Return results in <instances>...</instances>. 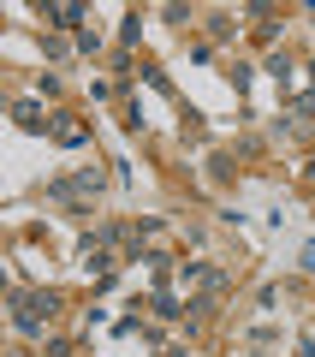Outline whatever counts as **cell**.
Listing matches in <instances>:
<instances>
[{"label": "cell", "mask_w": 315, "mask_h": 357, "mask_svg": "<svg viewBox=\"0 0 315 357\" xmlns=\"http://www.w3.org/2000/svg\"><path fill=\"white\" fill-rule=\"evenodd\" d=\"M42 310L54 316L60 298H54V292H24V298H18V328H24V333H42Z\"/></svg>", "instance_id": "1"}, {"label": "cell", "mask_w": 315, "mask_h": 357, "mask_svg": "<svg viewBox=\"0 0 315 357\" xmlns=\"http://www.w3.org/2000/svg\"><path fill=\"white\" fill-rule=\"evenodd\" d=\"M48 24H60V30L84 24V6H72V0H54V6H48Z\"/></svg>", "instance_id": "2"}, {"label": "cell", "mask_w": 315, "mask_h": 357, "mask_svg": "<svg viewBox=\"0 0 315 357\" xmlns=\"http://www.w3.org/2000/svg\"><path fill=\"white\" fill-rule=\"evenodd\" d=\"M54 137H60L66 149H77V143L89 137V126H77V119H60V126H54Z\"/></svg>", "instance_id": "3"}, {"label": "cell", "mask_w": 315, "mask_h": 357, "mask_svg": "<svg viewBox=\"0 0 315 357\" xmlns=\"http://www.w3.org/2000/svg\"><path fill=\"white\" fill-rule=\"evenodd\" d=\"M13 119H18V126H24V131H42V126H48L36 102H18V107H13Z\"/></svg>", "instance_id": "4"}, {"label": "cell", "mask_w": 315, "mask_h": 357, "mask_svg": "<svg viewBox=\"0 0 315 357\" xmlns=\"http://www.w3.org/2000/svg\"><path fill=\"white\" fill-rule=\"evenodd\" d=\"M155 310H161V316H167V321H178V316H185V310H178V298H167V292H161V298H155Z\"/></svg>", "instance_id": "5"}, {"label": "cell", "mask_w": 315, "mask_h": 357, "mask_svg": "<svg viewBox=\"0 0 315 357\" xmlns=\"http://www.w3.org/2000/svg\"><path fill=\"white\" fill-rule=\"evenodd\" d=\"M298 119H315V96H298Z\"/></svg>", "instance_id": "6"}, {"label": "cell", "mask_w": 315, "mask_h": 357, "mask_svg": "<svg viewBox=\"0 0 315 357\" xmlns=\"http://www.w3.org/2000/svg\"><path fill=\"white\" fill-rule=\"evenodd\" d=\"M309 173H315V167H309Z\"/></svg>", "instance_id": "7"}, {"label": "cell", "mask_w": 315, "mask_h": 357, "mask_svg": "<svg viewBox=\"0 0 315 357\" xmlns=\"http://www.w3.org/2000/svg\"><path fill=\"white\" fill-rule=\"evenodd\" d=\"M309 72H315V66H309Z\"/></svg>", "instance_id": "8"}]
</instances>
